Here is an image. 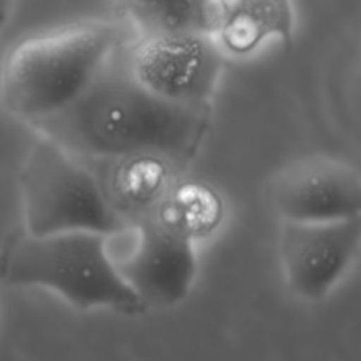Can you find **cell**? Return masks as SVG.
Listing matches in <instances>:
<instances>
[{"label":"cell","instance_id":"obj_3","mask_svg":"<svg viewBox=\"0 0 361 361\" xmlns=\"http://www.w3.org/2000/svg\"><path fill=\"white\" fill-rule=\"evenodd\" d=\"M0 282L49 289L78 310L109 309L126 316L147 312L120 277L108 238L95 233H11L0 249Z\"/></svg>","mask_w":361,"mask_h":361},{"label":"cell","instance_id":"obj_7","mask_svg":"<svg viewBox=\"0 0 361 361\" xmlns=\"http://www.w3.org/2000/svg\"><path fill=\"white\" fill-rule=\"evenodd\" d=\"M361 242V217L335 222H284L279 242L289 289L305 302L330 295L351 267Z\"/></svg>","mask_w":361,"mask_h":361},{"label":"cell","instance_id":"obj_8","mask_svg":"<svg viewBox=\"0 0 361 361\" xmlns=\"http://www.w3.org/2000/svg\"><path fill=\"white\" fill-rule=\"evenodd\" d=\"M270 197L284 222L312 224L358 219L361 176L348 162L312 155L279 173Z\"/></svg>","mask_w":361,"mask_h":361},{"label":"cell","instance_id":"obj_1","mask_svg":"<svg viewBox=\"0 0 361 361\" xmlns=\"http://www.w3.org/2000/svg\"><path fill=\"white\" fill-rule=\"evenodd\" d=\"M208 109L182 108L148 94L129 74L120 48L73 104L34 127L74 157H150L185 164L207 133Z\"/></svg>","mask_w":361,"mask_h":361},{"label":"cell","instance_id":"obj_10","mask_svg":"<svg viewBox=\"0 0 361 361\" xmlns=\"http://www.w3.org/2000/svg\"><path fill=\"white\" fill-rule=\"evenodd\" d=\"M123 4L143 35L204 34L203 0H123Z\"/></svg>","mask_w":361,"mask_h":361},{"label":"cell","instance_id":"obj_6","mask_svg":"<svg viewBox=\"0 0 361 361\" xmlns=\"http://www.w3.org/2000/svg\"><path fill=\"white\" fill-rule=\"evenodd\" d=\"M116 270L145 309H169L187 298L196 279L194 242L176 226L145 221L137 226L136 245L115 259Z\"/></svg>","mask_w":361,"mask_h":361},{"label":"cell","instance_id":"obj_9","mask_svg":"<svg viewBox=\"0 0 361 361\" xmlns=\"http://www.w3.org/2000/svg\"><path fill=\"white\" fill-rule=\"evenodd\" d=\"M203 25L221 51L247 55L271 37L289 44L291 0H203Z\"/></svg>","mask_w":361,"mask_h":361},{"label":"cell","instance_id":"obj_4","mask_svg":"<svg viewBox=\"0 0 361 361\" xmlns=\"http://www.w3.org/2000/svg\"><path fill=\"white\" fill-rule=\"evenodd\" d=\"M23 231L34 236L95 233L106 238L127 231V221L73 154L39 136L20 175Z\"/></svg>","mask_w":361,"mask_h":361},{"label":"cell","instance_id":"obj_5","mask_svg":"<svg viewBox=\"0 0 361 361\" xmlns=\"http://www.w3.org/2000/svg\"><path fill=\"white\" fill-rule=\"evenodd\" d=\"M123 63L140 87L182 108H210L222 73V51L201 32L141 35L122 49Z\"/></svg>","mask_w":361,"mask_h":361},{"label":"cell","instance_id":"obj_11","mask_svg":"<svg viewBox=\"0 0 361 361\" xmlns=\"http://www.w3.org/2000/svg\"><path fill=\"white\" fill-rule=\"evenodd\" d=\"M11 11H13V0H0V30L9 21Z\"/></svg>","mask_w":361,"mask_h":361},{"label":"cell","instance_id":"obj_2","mask_svg":"<svg viewBox=\"0 0 361 361\" xmlns=\"http://www.w3.org/2000/svg\"><path fill=\"white\" fill-rule=\"evenodd\" d=\"M120 48V30L108 21H87L25 39L2 63V106L30 126L49 118L73 104Z\"/></svg>","mask_w":361,"mask_h":361}]
</instances>
